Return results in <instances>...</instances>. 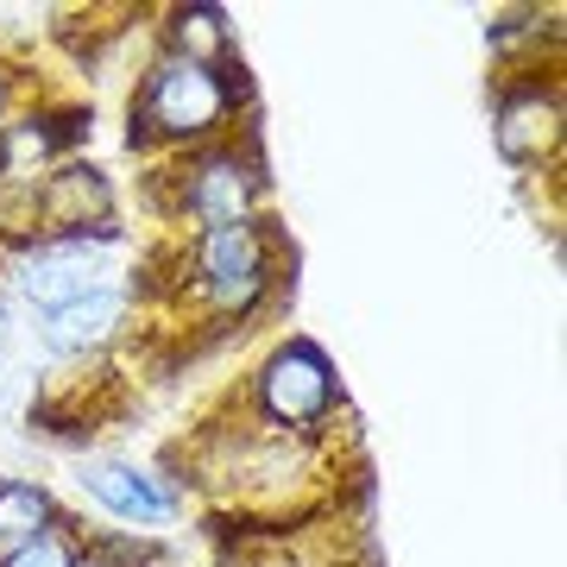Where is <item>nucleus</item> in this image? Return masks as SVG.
Returning a JSON list of instances; mask_svg holds the SVG:
<instances>
[{
  "label": "nucleus",
  "instance_id": "14",
  "mask_svg": "<svg viewBox=\"0 0 567 567\" xmlns=\"http://www.w3.org/2000/svg\"><path fill=\"white\" fill-rule=\"evenodd\" d=\"M0 121H7V76H0Z\"/></svg>",
  "mask_w": 567,
  "mask_h": 567
},
{
  "label": "nucleus",
  "instance_id": "8",
  "mask_svg": "<svg viewBox=\"0 0 567 567\" xmlns=\"http://www.w3.org/2000/svg\"><path fill=\"white\" fill-rule=\"evenodd\" d=\"M121 322H126V290L107 284L95 297H82V303L58 309V316H44V347L63 353V360H82V353H95V347L114 341Z\"/></svg>",
  "mask_w": 567,
  "mask_h": 567
},
{
  "label": "nucleus",
  "instance_id": "4",
  "mask_svg": "<svg viewBox=\"0 0 567 567\" xmlns=\"http://www.w3.org/2000/svg\"><path fill=\"white\" fill-rule=\"evenodd\" d=\"M196 265L208 278V297L221 309H246L265 290V234L259 221H227V227H203L196 240Z\"/></svg>",
  "mask_w": 567,
  "mask_h": 567
},
{
  "label": "nucleus",
  "instance_id": "13",
  "mask_svg": "<svg viewBox=\"0 0 567 567\" xmlns=\"http://www.w3.org/2000/svg\"><path fill=\"white\" fill-rule=\"evenodd\" d=\"M0 353H7V309H0Z\"/></svg>",
  "mask_w": 567,
  "mask_h": 567
},
{
  "label": "nucleus",
  "instance_id": "1",
  "mask_svg": "<svg viewBox=\"0 0 567 567\" xmlns=\"http://www.w3.org/2000/svg\"><path fill=\"white\" fill-rule=\"evenodd\" d=\"M227 95L221 70H203V63H183V58H158L152 76L140 89V107H133V145H189L208 140L215 126L227 121Z\"/></svg>",
  "mask_w": 567,
  "mask_h": 567
},
{
  "label": "nucleus",
  "instance_id": "3",
  "mask_svg": "<svg viewBox=\"0 0 567 567\" xmlns=\"http://www.w3.org/2000/svg\"><path fill=\"white\" fill-rule=\"evenodd\" d=\"M107 290V259L102 246H89V234H70V240H44L32 246V259L20 265V297L39 316H58V309L82 303Z\"/></svg>",
  "mask_w": 567,
  "mask_h": 567
},
{
  "label": "nucleus",
  "instance_id": "5",
  "mask_svg": "<svg viewBox=\"0 0 567 567\" xmlns=\"http://www.w3.org/2000/svg\"><path fill=\"white\" fill-rule=\"evenodd\" d=\"M252 196H259V171L240 152H203L183 177V208L203 227L252 221Z\"/></svg>",
  "mask_w": 567,
  "mask_h": 567
},
{
  "label": "nucleus",
  "instance_id": "6",
  "mask_svg": "<svg viewBox=\"0 0 567 567\" xmlns=\"http://www.w3.org/2000/svg\"><path fill=\"white\" fill-rule=\"evenodd\" d=\"M39 221L58 227V240L70 234H89V227H107V208H114V189L95 164H58L39 177Z\"/></svg>",
  "mask_w": 567,
  "mask_h": 567
},
{
  "label": "nucleus",
  "instance_id": "12",
  "mask_svg": "<svg viewBox=\"0 0 567 567\" xmlns=\"http://www.w3.org/2000/svg\"><path fill=\"white\" fill-rule=\"evenodd\" d=\"M76 561H82L76 543H70L58 524L39 529L32 543H20V548H7V555H0V567H76Z\"/></svg>",
  "mask_w": 567,
  "mask_h": 567
},
{
  "label": "nucleus",
  "instance_id": "10",
  "mask_svg": "<svg viewBox=\"0 0 567 567\" xmlns=\"http://www.w3.org/2000/svg\"><path fill=\"white\" fill-rule=\"evenodd\" d=\"M164 39H171V58L203 63V70H221L234 58V32H227L221 7H177L171 25H164Z\"/></svg>",
  "mask_w": 567,
  "mask_h": 567
},
{
  "label": "nucleus",
  "instance_id": "2",
  "mask_svg": "<svg viewBox=\"0 0 567 567\" xmlns=\"http://www.w3.org/2000/svg\"><path fill=\"white\" fill-rule=\"evenodd\" d=\"M259 410L278 429H309L334 410V365L322 360V347L290 341L278 347L259 372Z\"/></svg>",
  "mask_w": 567,
  "mask_h": 567
},
{
  "label": "nucleus",
  "instance_id": "7",
  "mask_svg": "<svg viewBox=\"0 0 567 567\" xmlns=\"http://www.w3.org/2000/svg\"><path fill=\"white\" fill-rule=\"evenodd\" d=\"M76 486L89 492L102 511L126 517V524H164V517H171V498L158 492V480L140 473L133 461H82Z\"/></svg>",
  "mask_w": 567,
  "mask_h": 567
},
{
  "label": "nucleus",
  "instance_id": "9",
  "mask_svg": "<svg viewBox=\"0 0 567 567\" xmlns=\"http://www.w3.org/2000/svg\"><path fill=\"white\" fill-rule=\"evenodd\" d=\"M561 140V102L543 89H517L498 102V152L511 164H536L548 145Z\"/></svg>",
  "mask_w": 567,
  "mask_h": 567
},
{
  "label": "nucleus",
  "instance_id": "11",
  "mask_svg": "<svg viewBox=\"0 0 567 567\" xmlns=\"http://www.w3.org/2000/svg\"><path fill=\"white\" fill-rule=\"evenodd\" d=\"M39 529H51V492L32 480H0V548L32 543Z\"/></svg>",
  "mask_w": 567,
  "mask_h": 567
},
{
  "label": "nucleus",
  "instance_id": "15",
  "mask_svg": "<svg viewBox=\"0 0 567 567\" xmlns=\"http://www.w3.org/2000/svg\"><path fill=\"white\" fill-rule=\"evenodd\" d=\"M76 567H107V561H76Z\"/></svg>",
  "mask_w": 567,
  "mask_h": 567
}]
</instances>
